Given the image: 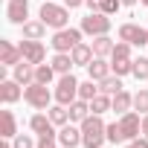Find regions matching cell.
<instances>
[{
	"label": "cell",
	"instance_id": "9a60e30c",
	"mask_svg": "<svg viewBox=\"0 0 148 148\" xmlns=\"http://www.w3.org/2000/svg\"><path fill=\"white\" fill-rule=\"evenodd\" d=\"M110 73H113V67H110V61H108V58H93V61L87 64V79H93V82L108 79Z\"/></svg>",
	"mask_w": 148,
	"mask_h": 148
},
{
	"label": "cell",
	"instance_id": "9c48e42d",
	"mask_svg": "<svg viewBox=\"0 0 148 148\" xmlns=\"http://www.w3.org/2000/svg\"><path fill=\"white\" fill-rule=\"evenodd\" d=\"M21 52H23V61H29V64H44L47 61V47H44V41H29V38H23L21 44Z\"/></svg>",
	"mask_w": 148,
	"mask_h": 148
},
{
	"label": "cell",
	"instance_id": "8d00e7d4",
	"mask_svg": "<svg viewBox=\"0 0 148 148\" xmlns=\"http://www.w3.org/2000/svg\"><path fill=\"white\" fill-rule=\"evenodd\" d=\"M64 6L73 12V9H82V6H84V0H64Z\"/></svg>",
	"mask_w": 148,
	"mask_h": 148
},
{
	"label": "cell",
	"instance_id": "cb8c5ba5",
	"mask_svg": "<svg viewBox=\"0 0 148 148\" xmlns=\"http://www.w3.org/2000/svg\"><path fill=\"white\" fill-rule=\"evenodd\" d=\"M99 90H102V93H108V96H116L119 90H125V87H122V76L110 73L108 79H102V82H99Z\"/></svg>",
	"mask_w": 148,
	"mask_h": 148
},
{
	"label": "cell",
	"instance_id": "5b68a950",
	"mask_svg": "<svg viewBox=\"0 0 148 148\" xmlns=\"http://www.w3.org/2000/svg\"><path fill=\"white\" fill-rule=\"evenodd\" d=\"M82 32L84 35H90V38H99V35H110V29H113V21H110V15H105V12H87L84 18H82Z\"/></svg>",
	"mask_w": 148,
	"mask_h": 148
},
{
	"label": "cell",
	"instance_id": "1f68e13d",
	"mask_svg": "<svg viewBox=\"0 0 148 148\" xmlns=\"http://www.w3.org/2000/svg\"><path fill=\"white\" fill-rule=\"evenodd\" d=\"M108 142H110V145H119V142H125V136H122V128H119V119L108 125Z\"/></svg>",
	"mask_w": 148,
	"mask_h": 148
},
{
	"label": "cell",
	"instance_id": "5bb4252c",
	"mask_svg": "<svg viewBox=\"0 0 148 148\" xmlns=\"http://www.w3.org/2000/svg\"><path fill=\"white\" fill-rule=\"evenodd\" d=\"M29 131L38 134V136H41V134H58V128L52 125V119H49L47 110H41V113H35V116L29 119Z\"/></svg>",
	"mask_w": 148,
	"mask_h": 148
},
{
	"label": "cell",
	"instance_id": "e0dca14e",
	"mask_svg": "<svg viewBox=\"0 0 148 148\" xmlns=\"http://www.w3.org/2000/svg\"><path fill=\"white\" fill-rule=\"evenodd\" d=\"M12 79L18 82V84H32L35 82V64H29V61H21V64H15V73H12Z\"/></svg>",
	"mask_w": 148,
	"mask_h": 148
},
{
	"label": "cell",
	"instance_id": "8992f818",
	"mask_svg": "<svg viewBox=\"0 0 148 148\" xmlns=\"http://www.w3.org/2000/svg\"><path fill=\"white\" fill-rule=\"evenodd\" d=\"M79 79L76 76H73V73H67V76H58V82H55V102L58 105H64V108H70L73 102H76L79 99Z\"/></svg>",
	"mask_w": 148,
	"mask_h": 148
},
{
	"label": "cell",
	"instance_id": "74e56055",
	"mask_svg": "<svg viewBox=\"0 0 148 148\" xmlns=\"http://www.w3.org/2000/svg\"><path fill=\"white\" fill-rule=\"evenodd\" d=\"M84 6H87L90 12H99V9H102V0H84Z\"/></svg>",
	"mask_w": 148,
	"mask_h": 148
},
{
	"label": "cell",
	"instance_id": "30bf717a",
	"mask_svg": "<svg viewBox=\"0 0 148 148\" xmlns=\"http://www.w3.org/2000/svg\"><path fill=\"white\" fill-rule=\"evenodd\" d=\"M6 21L15 26H23L29 21V0H9L6 3Z\"/></svg>",
	"mask_w": 148,
	"mask_h": 148
},
{
	"label": "cell",
	"instance_id": "277c9868",
	"mask_svg": "<svg viewBox=\"0 0 148 148\" xmlns=\"http://www.w3.org/2000/svg\"><path fill=\"white\" fill-rule=\"evenodd\" d=\"M55 99V93L49 90V84H41V82H32V84H26L23 87V102L29 105V108H35V110H49L52 102Z\"/></svg>",
	"mask_w": 148,
	"mask_h": 148
},
{
	"label": "cell",
	"instance_id": "52a82bcc",
	"mask_svg": "<svg viewBox=\"0 0 148 148\" xmlns=\"http://www.w3.org/2000/svg\"><path fill=\"white\" fill-rule=\"evenodd\" d=\"M119 41H128L131 47H148V29L145 26H139V23H122L119 26Z\"/></svg>",
	"mask_w": 148,
	"mask_h": 148
},
{
	"label": "cell",
	"instance_id": "d6986e66",
	"mask_svg": "<svg viewBox=\"0 0 148 148\" xmlns=\"http://www.w3.org/2000/svg\"><path fill=\"white\" fill-rule=\"evenodd\" d=\"M67 110H70V122H76V125H82V122L93 113V110H90V102H84V99H76Z\"/></svg>",
	"mask_w": 148,
	"mask_h": 148
},
{
	"label": "cell",
	"instance_id": "4fadbf2b",
	"mask_svg": "<svg viewBox=\"0 0 148 148\" xmlns=\"http://www.w3.org/2000/svg\"><path fill=\"white\" fill-rule=\"evenodd\" d=\"M21 61H23V52H21L18 44L0 41V64H3V67H15V64H21Z\"/></svg>",
	"mask_w": 148,
	"mask_h": 148
},
{
	"label": "cell",
	"instance_id": "6da1fadb",
	"mask_svg": "<svg viewBox=\"0 0 148 148\" xmlns=\"http://www.w3.org/2000/svg\"><path fill=\"white\" fill-rule=\"evenodd\" d=\"M108 142V125L102 122L99 113H90L82 122V145L84 148H102Z\"/></svg>",
	"mask_w": 148,
	"mask_h": 148
},
{
	"label": "cell",
	"instance_id": "4dcf8cb0",
	"mask_svg": "<svg viewBox=\"0 0 148 148\" xmlns=\"http://www.w3.org/2000/svg\"><path fill=\"white\" fill-rule=\"evenodd\" d=\"M134 110L136 113H148V87H139L134 93Z\"/></svg>",
	"mask_w": 148,
	"mask_h": 148
},
{
	"label": "cell",
	"instance_id": "ba28073f",
	"mask_svg": "<svg viewBox=\"0 0 148 148\" xmlns=\"http://www.w3.org/2000/svg\"><path fill=\"white\" fill-rule=\"evenodd\" d=\"M119 128H122V136H125V142H131V139L142 136V113H136V110H128V113H122V116H119Z\"/></svg>",
	"mask_w": 148,
	"mask_h": 148
},
{
	"label": "cell",
	"instance_id": "d6a6232c",
	"mask_svg": "<svg viewBox=\"0 0 148 148\" xmlns=\"http://www.w3.org/2000/svg\"><path fill=\"white\" fill-rule=\"evenodd\" d=\"M134 47L128 44V41H116V47H113V55L110 58H134V52H131Z\"/></svg>",
	"mask_w": 148,
	"mask_h": 148
},
{
	"label": "cell",
	"instance_id": "603a6c76",
	"mask_svg": "<svg viewBox=\"0 0 148 148\" xmlns=\"http://www.w3.org/2000/svg\"><path fill=\"white\" fill-rule=\"evenodd\" d=\"M116 116H122V113H128V110H134V93H128V90H119L116 96H113V108H110Z\"/></svg>",
	"mask_w": 148,
	"mask_h": 148
},
{
	"label": "cell",
	"instance_id": "7c38bea8",
	"mask_svg": "<svg viewBox=\"0 0 148 148\" xmlns=\"http://www.w3.org/2000/svg\"><path fill=\"white\" fill-rule=\"evenodd\" d=\"M23 84H18L15 79H3L0 82V102L3 105H15V102H21L23 99V90H21Z\"/></svg>",
	"mask_w": 148,
	"mask_h": 148
},
{
	"label": "cell",
	"instance_id": "ab89813d",
	"mask_svg": "<svg viewBox=\"0 0 148 148\" xmlns=\"http://www.w3.org/2000/svg\"><path fill=\"white\" fill-rule=\"evenodd\" d=\"M139 0H122V6H136Z\"/></svg>",
	"mask_w": 148,
	"mask_h": 148
},
{
	"label": "cell",
	"instance_id": "44dd1931",
	"mask_svg": "<svg viewBox=\"0 0 148 148\" xmlns=\"http://www.w3.org/2000/svg\"><path fill=\"white\" fill-rule=\"evenodd\" d=\"M49 64H52V70L58 73V76H67V73H73V55L70 52H55L52 58H49Z\"/></svg>",
	"mask_w": 148,
	"mask_h": 148
},
{
	"label": "cell",
	"instance_id": "484cf974",
	"mask_svg": "<svg viewBox=\"0 0 148 148\" xmlns=\"http://www.w3.org/2000/svg\"><path fill=\"white\" fill-rule=\"evenodd\" d=\"M47 113H49V119H52V125H55V128H64V125L70 122V110H67L64 105H58V102H55Z\"/></svg>",
	"mask_w": 148,
	"mask_h": 148
},
{
	"label": "cell",
	"instance_id": "4316f807",
	"mask_svg": "<svg viewBox=\"0 0 148 148\" xmlns=\"http://www.w3.org/2000/svg\"><path fill=\"white\" fill-rule=\"evenodd\" d=\"M55 76H58V73L52 70V64H38L35 67V82H41V84H52Z\"/></svg>",
	"mask_w": 148,
	"mask_h": 148
},
{
	"label": "cell",
	"instance_id": "836d02e7",
	"mask_svg": "<svg viewBox=\"0 0 148 148\" xmlns=\"http://www.w3.org/2000/svg\"><path fill=\"white\" fill-rule=\"evenodd\" d=\"M12 145H15V148H38V142H35L29 134H18V136L12 139Z\"/></svg>",
	"mask_w": 148,
	"mask_h": 148
},
{
	"label": "cell",
	"instance_id": "e575fe53",
	"mask_svg": "<svg viewBox=\"0 0 148 148\" xmlns=\"http://www.w3.org/2000/svg\"><path fill=\"white\" fill-rule=\"evenodd\" d=\"M119 9H122V0H102V9H99V12H105V15L113 18Z\"/></svg>",
	"mask_w": 148,
	"mask_h": 148
},
{
	"label": "cell",
	"instance_id": "60d3db41",
	"mask_svg": "<svg viewBox=\"0 0 148 148\" xmlns=\"http://www.w3.org/2000/svg\"><path fill=\"white\" fill-rule=\"evenodd\" d=\"M0 148H15V145H12V142H3V145H0Z\"/></svg>",
	"mask_w": 148,
	"mask_h": 148
},
{
	"label": "cell",
	"instance_id": "b9f144b4",
	"mask_svg": "<svg viewBox=\"0 0 148 148\" xmlns=\"http://www.w3.org/2000/svg\"><path fill=\"white\" fill-rule=\"evenodd\" d=\"M139 3H142V6H145V9H148V0H139Z\"/></svg>",
	"mask_w": 148,
	"mask_h": 148
},
{
	"label": "cell",
	"instance_id": "8fae6325",
	"mask_svg": "<svg viewBox=\"0 0 148 148\" xmlns=\"http://www.w3.org/2000/svg\"><path fill=\"white\" fill-rule=\"evenodd\" d=\"M58 145L61 148H79L82 145V125L67 122L64 128H58Z\"/></svg>",
	"mask_w": 148,
	"mask_h": 148
},
{
	"label": "cell",
	"instance_id": "d4e9b609",
	"mask_svg": "<svg viewBox=\"0 0 148 148\" xmlns=\"http://www.w3.org/2000/svg\"><path fill=\"white\" fill-rule=\"evenodd\" d=\"M110 108H113V96H108V93H99V96H93V99H90V110H93V113H99V116H102V113H108Z\"/></svg>",
	"mask_w": 148,
	"mask_h": 148
},
{
	"label": "cell",
	"instance_id": "ffe728a7",
	"mask_svg": "<svg viewBox=\"0 0 148 148\" xmlns=\"http://www.w3.org/2000/svg\"><path fill=\"white\" fill-rule=\"evenodd\" d=\"M0 122H3V128H0V136L3 139H15L18 136V119L12 110H0Z\"/></svg>",
	"mask_w": 148,
	"mask_h": 148
},
{
	"label": "cell",
	"instance_id": "f35d334b",
	"mask_svg": "<svg viewBox=\"0 0 148 148\" xmlns=\"http://www.w3.org/2000/svg\"><path fill=\"white\" fill-rule=\"evenodd\" d=\"M142 136L148 139V113H142Z\"/></svg>",
	"mask_w": 148,
	"mask_h": 148
},
{
	"label": "cell",
	"instance_id": "f546056e",
	"mask_svg": "<svg viewBox=\"0 0 148 148\" xmlns=\"http://www.w3.org/2000/svg\"><path fill=\"white\" fill-rule=\"evenodd\" d=\"M131 76H134L136 82H148V58H145V55L134 58V73H131Z\"/></svg>",
	"mask_w": 148,
	"mask_h": 148
},
{
	"label": "cell",
	"instance_id": "ac0fdd59",
	"mask_svg": "<svg viewBox=\"0 0 148 148\" xmlns=\"http://www.w3.org/2000/svg\"><path fill=\"white\" fill-rule=\"evenodd\" d=\"M21 29H23V38H29V41H44V35H47V29H49V26L38 18V21H26Z\"/></svg>",
	"mask_w": 148,
	"mask_h": 148
},
{
	"label": "cell",
	"instance_id": "7a4b0ae2",
	"mask_svg": "<svg viewBox=\"0 0 148 148\" xmlns=\"http://www.w3.org/2000/svg\"><path fill=\"white\" fill-rule=\"evenodd\" d=\"M38 18H41L52 32H55V29L70 26V9H67L64 3H55V0H44V6H41Z\"/></svg>",
	"mask_w": 148,
	"mask_h": 148
},
{
	"label": "cell",
	"instance_id": "2e32d148",
	"mask_svg": "<svg viewBox=\"0 0 148 148\" xmlns=\"http://www.w3.org/2000/svg\"><path fill=\"white\" fill-rule=\"evenodd\" d=\"M70 55H73V64H76V67H87V64L96 58V52H93V44H84V41L73 47V52H70Z\"/></svg>",
	"mask_w": 148,
	"mask_h": 148
},
{
	"label": "cell",
	"instance_id": "d590c367",
	"mask_svg": "<svg viewBox=\"0 0 148 148\" xmlns=\"http://www.w3.org/2000/svg\"><path fill=\"white\" fill-rule=\"evenodd\" d=\"M125 148H148V139H145V136H136V139L125 142Z\"/></svg>",
	"mask_w": 148,
	"mask_h": 148
},
{
	"label": "cell",
	"instance_id": "7402d4cb",
	"mask_svg": "<svg viewBox=\"0 0 148 148\" xmlns=\"http://www.w3.org/2000/svg\"><path fill=\"white\" fill-rule=\"evenodd\" d=\"M90 44H93L96 58H110V55H113V47H116V41H110V35H99V38H93Z\"/></svg>",
	"mask_w": 148,
	"mask_h": 148
},
{
	"label": "cell",
	"instance_id": "3957f363",
	"mask_svg": "<svg viewBox=\"0 0 148 148\" xmlns=\"http://www.w3.org/2000/svg\"><path fill=\"white\" fill-rule=\"evenodd\" d=\"M84 41V32L82 26H64V29H55L52 38H49V47L52 52H73V47Z\"/></svg>",
	"mask_w": 148,
	"mask_h": 148
},
{
	"label": "cell",
	"instance_id": "f1b7e54d",
	"mask_svg": "<svg viewBox=\"0 0 148 148\" xmlns=\"http://www.w3.org/2000/svg\"><path fill=\"white\" fill-rule=\"evenodd\" d=\"M102 90H99V82H93V79H87V82H82L79 84V99H84V102H90L93 96H99Z\"/></svg>",
	"mask_w": 148,
	"mask_h": 148
},
{
	"label": "cell",
	"instance_id": "83f0119b",
	"mask_svg": "<svg viewBox=\"0 0 148 148\" xmlns=\"http://www.w3.org/2000/svg\"><path fill=\"white\" fill-rule=\"evenodd\" d=\"M110 67H113V73L116 76H131L134 73V58H110Z\"/></svg>",
	"mask_w": 148,
	"mask_h": 148
}]
</instances>
